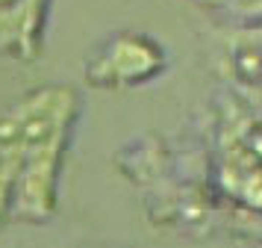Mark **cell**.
Here are the masks:
<instances>
[{"mask_svg": "<svg viewBox=\"0 0 262 248\" xmlns=\"http://www.w3.org/2000/svg\"><path fill=\"white\" fill-rule=\"evenodd\" d=\"M159 68V50L144 39H115L103 56V80L133 83Z\"/></svg>", "mask_w": 262, "mask_h": 248, "instance_id": "6da1fadb", "label": "cell"}]
</instances>
